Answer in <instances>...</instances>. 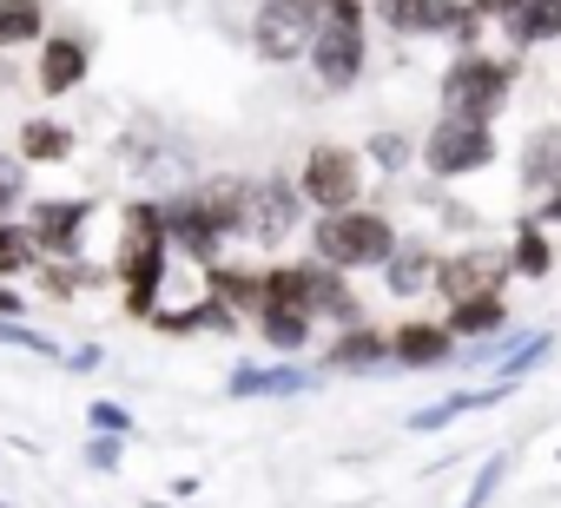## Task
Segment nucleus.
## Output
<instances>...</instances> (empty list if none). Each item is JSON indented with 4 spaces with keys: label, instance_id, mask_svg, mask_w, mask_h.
Listing matches in <instances>:
<instances>
[{
    "label": "nucleus",
    "instance_id": "f8f14e48",
    "mask_svg": "<svg viewBox=\"0 0 561 508\" xmlns=\"http://www.w3.org/2000/svg\"><path fill=\"white\" fill-rule=\"evenodd\" d=\"M87 73H93V41H87V34H47V41H41L34 86H41L47 100L80 93V86H87Z\"/></svg>",
    "mask_w": 561,
    "mask_h": 508
},
{
    "label": "nucleus",
    "instance_id": "f257e3e1",
    "mask_svg": "<svg viewBox=\"0 0 561 508\" xmlns=\"http://www.w3.org/2000/svg\"><path fill=\"white\" fill-rule=\"evenodd\" d=\"M165 265H172V244L159 224V198H133L119 218V251H113V278L126 291V318L152 324L159 291H165Z\"/></svg>",
    "mask_w": 561,
    "mask_h": 508
},
{
    "label": "nucleus",
    "instance_id": "9d476101",
    "mask_svg": "<svg viewBox=\"0 0 561 508\" xmlns=\"http://www.w3.org/2000/svg\"><path fill=\"white\" fill-rule=\"evenodd\" d=\"M508 251L502 244H462V251H443L436 265V298L443 304H469V298H502L508 291Z\"/></svg>",
    "mask_w": 561,
    "mask_h": 508
},
{
    "label": "nucleus",
    "instance_id": "b1692460",
    "mask_svg": "<svg viewBox=\"0 0 561 508\" xmlns=\"http://www.w3.org/2000/svg\"><path fill=\"white\" fill-rule=\"evenodd\" d=\"M548 185H561V126H541V132H528V146H522V192L541 198Z\"/></svg>",
    "mask_w": 561,
    "mask_h": 508
},
{
    "label": "nucleus",
    "instance_id": "cd10ccee",
    "mask_svg": "<svg viewBox=\"0 0 561 508\" xmlns=\"http://www.w3.org/2000/svg\"><path fill=\"white\" fill-rule=\"evenodd\" d=\"M21 272H41V244L27 231V218H0V285Z\"/></svg>",
    "mask_w": 561,
    "mask_h": 508
},
{
    "label": "nucleus",
    "instance_id": "ddd939ff",
    "mask_svg": "<svg viewBox=\"0 0 561 508\" xmlns=\"http://www.w3.org/2000/svg\"><path fill=\"white\" fill-rule=\"evenodd\" d=\"M298 272H305V304H311L318 324H337V331L364 324V298L351 291L344 272H331V265H318V258H298Z\"/></svg>",
    "mask_w": 561,
    "mask_h": 508
},
{
    "label": "nucleus",
    "instance_id": "7c9ffc66",
    "mask_svg": "<svg viewBox=\"0 0 561 508\" xmlns=\"http://www.w3.org/2000/svg\"><path fill=\"white\" fill-rule=\"evenodd\" d=\"M0 344H8V350H34V357H60V344L41 337V331H27L21 318H0Z\"/></svg>",
    "mask_w": 561,
    "mask_h": 508
},
{
    "label": "nucleus",
    "instance_id": "a878e982",
    "mask_svg": "<svg viewBox=\"0 0 561 508\" xmlns=\"http://www.w3.org/2000/svg\"><path fill=\"white\" fill-rule=\"evenodd\" d=\"M508 272H515V278H548V272H554L548 224H535V218L515 224V238H508Z\"/></svg>",
    "mask_w": 561,
    "mask_h": 508
},
{
    "label": "nucleus",
    "instance_id": "1a4fd4ad",
    "mask_svg": "<svg viewBox=\"0 0 561 508\" xmlns=\"http://www.w3.org/2000/svg\"><path fill=\"white\" fill-rule=\"evenodd\" d=\"M318 21H324V0H264L257 21H251V47H257V60H271V67L311 60Z\"/></svg>",
    "mask_w": 561,
    "mask_h": 508
},
{
    "label": "nucleus",
    "instance_id": "f704fd0d",
    "mask_svg": "<svg viewBox=\"0 0 561 508\" xmlns=\"http://www.w3.org/2000/svg\"><path fill=\"white\" fill-rule=\"evenodd\" d=\"M370 159H377V165H383V172H397V165H403V159H410V146H403V139H397V132H377V139H370Z\"/></svg>",
    "mask_w": 561,
    "mask_h": 508
},
{
    "label": "nucleus",
    "instance_id": "e433bc0d",
    "mask_svg": "<svg viewBox=\"0 0 561 508\" xmlns=\"http://www.w3.org/2000/svg\"><path fill=\"white\" fill-rule=\"evenodd\" d=\"M535 224H561V185H548V192L535 198Z\"/></svg>",
    "mask_w": 561,
    "mask_h": 508
},
{
    "label": "nucleus",
    "instance_id": "aec40b11",
    "mask_svg": "<svg viewBox=\"0 0 561 508\" xmlns=\"http://www.w3.org/2000/svg\"><path fill=\"white\" fill-rule=\"evenodd\" d=\"M185 198L225 231V238H238V205H244V178L238 172H211V178H198V185H185Z\"/></svg>",
    "mask_w": 561,
    "mask_h": 508
},
{
    "label": "nucleus",
    "instance_id": "4be33fe9",
    "mask_svg": "<svg viewBox=\"0 0 561 508\" xmlns=\"http://www.w3.org/2000/svg\"><path fill=\"white\" fill-rule=\"evenodd\" d=\"M449 337L469 350V344H489V337H502L508 331V298H469V304H449Z\"/></svg>",
    "mask_w": 561,
    "mask_h": 508
},
{
    "label": "nucleus",
    "instance_id": "393cba45",
    "mask_svg": "<svg viewBox=\"0 0 561 508\" xmlns=\"http://www.w3.org/2000/svg\"><path fill=\"white\" fill-rule=\"evenodd\" d=\"M495 403H502V390H449L443 403L410 409V436H436V429H449L456 416H469V409H495Z\"/></svg>",
    "mask_w": 561,
    "mask_h": 508
},
{
    "label": "nucleus",
    "instance_id": "f03ea898",
    "mask_svg": "<svg viewBox=\"0 0 561 508\" xmlns=\"http://www.w3.org/2000/svg\"><path fill=\"white\" fill-rule=\"evenodd\" d=\"M397 218L377 211V205H351V211H324L311 224V258L357 278V272H383L390 265V251H397Z\"/></svg>",
    "mask_w": 561,
    "mask_h": 508
},
{
    "label": "nucleus",
    "instance_id": "7ed1b4c3",
    "mask_svg": "<svg viewBox=\"0 0 561 508\" xmlns=\"http://www.w3.org/2000/svg\"><path fill=\"white\" fill-rule=\"evenodd\" d=\"M370 8L364 0H324V21H318V41H311V73L324 93H351L370 67Z\"/></svg>",
    "mask_w": 561,
    "mask_h": 508
},
{
    "label": "nucleus",
    "instance_id": "39448f33",
    "mask_svg": "<svg viewBox=\"0 0 561 508\" xmlns=\"http://www.w3.org/2000/svg\"><path fill=\"white\" fill-rule=\"evenodd\" d=\"M257 344L277 350V357H298L311 337H318V318L305 304V272L298 265H264V304L251 318Z\"/></svg>",
    "mask_w": 561,
    "mask_h": 508
},
{
    "label": "nucleus",
    "instance_id": "5701e85b",
    "mask_svg": "<svg viewBox=\"0 0 561 508\" xmlns=\"http://www.w3.org/2000/svg\"><path fill=\"white\" fill-rule=\"evenodd\" d=\"M502 34H508L515 47H548V41H561V0H515L508 21H502Z\"/></svg>",
    "mask_w": 561,
    "mask_h": 508
},
{
    "label": "nucleus",
    "instance_id": "a211bd4d",
    "mask_svg": "<svg viewBox=\"0 0 561 508\" xmlns=\"http://www.w3.org/2000/svg\"><path fill=\"white\" fill-rule=\"evenodd\" d=\"M225 390L231 396H305L318 390V370L311 363H238Z\"/></svg>",
    "mask_w": 561,
    "mask_h": 508
},
{
    "label": "nucleus",
    "instance_id": "20e7f679",
    "mask_svg": "<svg viewBox=\"0 0 561 508\" xmlns=\"http://www.w3.org/2000/svg\"><path fill=\"white\" fill-rule=\"evenodd\" d=\"M436 100H443V113L449 119H482V126H495V113L515 100V60H495V54H456L449 67H443V80H436Z\"/></svg>",
    "mask_w": 561,
    "mask_h": 508
},
{
    "label": "nucleus",
    "instance_id": "423d86ee",
    "mask_svg": "<svg viewBox=\"0 0 561 508\" xmlns=\"http://www.w3.org/2000/svg\"><path fill=\"white\" fill-rule=\"evenodd\" d=\"M305 192L298 178H244V205H238V238L257 244V251H277L291 244L298 224H305Z\"/></svg>",
    "mask_w": 561,
    "mask_h": 508
},
{
    "label": "nucleus",
    "instance_id": "9b49d317",
    "mask_svg": "<svg viewBox=\"0 0 561 508\" xmlns=\"http://www.w3.org/2000/svg\"><path fill=\"white\" fill-rule=\"evenodd\" d=\"M87 224H93V198H34L27 231L41 244V265L47 258H80V251H87Z\"/></svg>",
    "mask_w": 561,
    "mask_h": 508
},
{
    "label": "nucleus",
    "instance_id": "6ab92c4d",
    "mask_svg": "<svg viewBox=\"0 0 561 508\" xmlns=\"http://www.w3.org/2000/svg\"><path fill=\"white\" fill-rule=\"evenodd\" d=\"M80 152V132L67 119H27L21 139H14V159L21 165H67Z\"/></svg>",
    "mask_w": 561,
    "mask_h": 508
},
{
    "label": "nucleus",
    "instance_id": "412c9836",
    "mask_svg": "<svg viewBox=\"0 0 561 508\" xmlns=\"http://www.w3.org/2000/svg\"><path fill=\"white\" fill-rule=\"evenodd\" d=\"M205 298H211V304H225L231 318H257V304H264V272L211 265V272H205Z\"/></svg>",
    "mask_w": 561,
    "mask_h": 508
},
{
    "label": "nucleus",
    "instance_id": "2eb2a0df",
    "mask_svg": "<svg viewBox=\"0 0 561 508\" xmlns=\"http://www.w3.org/2000/svg\"><path fill=\"white\" fill-rule=\"evenodd\" d=\"M377 21L397 41H443L462 21V0H377Z\"/></svg>",
    "mask_w": 561,
    "mask_h": 508
},
{
    "label": "nucleus",
    "instance_id": "dca6fc26",
    "mask_svg": "<svg viewBox=\"0 0 561 508\" xmlns=\"http://www.w3.org/2000/svg\"><path fill=\"white\" fill-rule=\"evenodd\" d=\"M383 363H390V331H377V324H351L318 350V370H337V377H370Z\"/></svg>",
    "mask_w": 561,
    "mask_h": 508
},
{
    "label": "nucleus",
    "instance_id": "4468645a",
    "mask_svg": "<svg viewBox=\"0 0 561 508\" xmlns=\"http://www.w3.org/2000/svg\"><path fill=\"white\" fill-rule=\"evenodd\" d=\"M456 357H462V344L449 337V324L410 318V324L390 331V363H397V370H443V363H456Z\"/></svg>",
    "mask_w": 561,
    "mask_h": 508
},
{
    "label": "nucleus",
    "instance_id": "f3484780",
    "mask_svg": "<svg viewBox=\"0 0 561 508\" xmlns=\"http://www.w3.org/2000/svg\"><path fill=\"white\" fill-rule=\"evenodd\" d=\"M436 265H443V251H436L430 238H397L390 265H383L377 278H383L390 298H423V291H436Z\"/></svg>",
    "mask_w": 561,
    "mask_h": 508
},
{
    "label": "nucleus",
    "instance_id": "72a5a7b5",
    "mask_svg": "<svg viewBox=\"0 0 561 508\" xmlns=\"http://www.w3.org/2000/svg\"><path fill=\"white\" fill-rule=\"evenodd\" d=\"M87 416H93V429H100V436H133V416H126L119 403H106V396H100Z\"/></svg>",
    "mask_w": 561,
    "mask_h": 508
},
{
    "label": "nucleus",
    "instance_id": "0eeeda50",
    "mask_svg": "<svg viewBox=\"0 0 561 508\" xmlns=\"http://www.w3.org/2000/svg\"><path fill=\"white\" fill-rule=\"evenodd\" d=\"M423 172L430 178H476V172H489L495 159H502V139H495V126H482V119H436L430 132H423Z\"/></svg>",
    "mask_w": 561,
    "mask_h": 508
},
{
    "label": "nucleus",
    "instance_id": "2f4dec72",
    "mask_svg": "<svg viewBox=\"0 0 561 508\" xmlns=\"http://www.w3.org/2000/svg\"><path fill=\"white\" fill-rule=\"evenodd\" d=\"M21 198H27V165L21 159H0V218H14Z\"/></svg>",
    "mask_w": 561,
    "mask_h": 508
},
{
    "label": "nucleus",
    "instance_id": "6e6552de",
    "mask_svg": "<svg viewBox=\"0 0 561 508\" xmlns=\"http://www.w3.org/2000/svg\"><path fill=\"white\" fill-rule=\"evenodd\" d=\"M364 152L357 146H337V139H318L311 152H305V165H298V192H305V205L324 218V211H351V205H364Z\"/></svg>",
    "mask_w": 561,
    "mask_h": 508
},
{
    "label": "nucleus",
    "instance_id": "c85d7f7f",
    "mask_svg": "<svg viewBox=\"0 0 561 508\" xmlns=\"http://www.w3.org/2000/svg\"><path fill=\"white\" fill-rule=\"evenodd\" d=\"M100 278V265H87V258H47L41 265V291L47 298H80V285H93Z\"/></svg>",
    "mask_w": 561,
    "mask_h": 508
},
{
    "label": "nucleus",
    "instance_id": "4c0bfd02",
    "mask_svg": "<svg viewBox=\"0 0 561 508\" xmlns=\"http://www.w3.org/2000/svg\"><path fill=\"white\" fill-rule=\"evenodd\" d=\"M27 311V298L21 291H8V285H0V318H21Z\"/></svg>",
    "mask_w": 561,
    "mask_h": 508
},
{
    "label": "nucleus",
    "instance_id": "473e14b6",
    "mask_svg": "<svg viewBox=\"0 0 561 508\" xmlns=\"http://www.w3.org/2000/svg\"><path fill=\"white\" fill-rule=\"evenodd\" d=\"M502 475H508V455H489V462H482V475L469 482V495H462V508H482V501H489V495L502 488Z\"/></svg>",
    "mask_w": 561,
    "mask_h": 508
},
{
    "label": "nucleus",
    "instance_id": "c9c22d12",
    "mask_svg": "<svg viewBox=\"0 0 561 508\" xmlns=\"http://www.w3.org/2000/svg\"><path fill=\"white\" fill-rule=\"evenodd\" d=\"M87 462L93 469H119V436H93L87 442Z\"/></svg>",
    "mask_w": 561,
    "mask_h": 508
},
{
    "label": "nucleus",
    "instance_id": "bb28decb",
    "mask_svg": "<svg viewBox=\"0 0 561 508\" xmlns=\"http://www.w3.org/2000/svg\"><path fill=\"white\" fill-rule=\"evenodd\" d=\"M47 41V0H0V54Z\"/></svg>",
    "mask_w": 561,
    "mask_h": 508
},
{
    "label": "nucleus",
    "instance_id": "c756f323",
    "mask_svg": "<svg viewBox=\"0 0 561 508\" xmlns=\"http://www.w3.org/2000/svg\"><path fill=\"white\" fill-rule=\"evenodd\" d=\"M548 344H554L548 331H528V337H522L515 350H502V377H522V370H535V363L548 357Z\"/></svg>",
    "mask_w": 561,
    "mask_h": 508
}]
</instances>
